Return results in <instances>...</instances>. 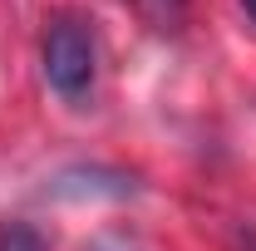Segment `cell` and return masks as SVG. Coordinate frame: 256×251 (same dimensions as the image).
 <instances>
[{
	"label": "cell",
	"mask_w": 256,
	"mask_h": 251,
	"mask_svg": "<svg viewBox=\"0 0 256 251\" xmlns=\"http://www.w3.org/2000/svg\"><path fill=\"white\" fill-rule=\"evenodd\" d=\"M40 60H44V79L64 104H84L94 94V74H98V44H94V25L74 10L50 15L44 25V44H40Z\"/></svg>",
	"instance_id": "cell-1"
},
{
	"label": "cell",
	"mask_w": 256,
	"mask_h": 251,
	"mask_svg": "<svg viewBox=\"0 0 256 251\" xmlns=\"http://www.w3.org/2000/svg\"><path fill=\"white\" fill-rule=\"evenodd\" d=\"M133 10L153 25V30H178L188 15V0H133Z\"/></svg>",
	"instance_id": "cell-2"
},
{
	"label": "cell",
	"mask_w": 256,
	"mask_h": 251,
	"mask_svg": "<svg viewBox=\"0 0 256 251\" xmlns=\"http://www.w3.org/2000/svg\"><path fill=\"white\" fill-rule=\"evenodd\" d=\"M0 251H44V236L30 222H5L0 226Z\"/></svg>",
	"instance_id": "cell-3"
},
{
	"label": "cell",
	"mask_w": 256,
	"mask_h": 251,
	"mask_svg": "<svg viewBox=\"0 0 256 251\" xmlns=\"http://www.w3.org/2000/svg\"><path fill=\"white\" fill-rule=\"evenodd\" d=\"M242 10H246V20L256 25V0H242Z\"/></svg>",
	"instance_id": "cell-4"
}]
</instances>
